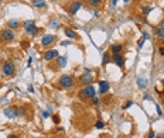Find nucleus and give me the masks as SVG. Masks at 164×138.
Returning a JSON list of instances; mask_svg holds the SVG:
<instances>
[{
	"instance_id": "1",
	"label": "nucleus",
	"mask_w": 164,
	"mask_h": 138,
	"mask_svg": "<svg viewBox=\"0 0 164 138\" xmlns=\"http://www.w3.org/2000/svg\"><path fill=\"white\" fill-rule=\"evenodd\" d=\"M96 95H98V90L95 89V86L93 85H88V86L82 87L79 90L78 97H79V100H88V99H92Z\"/></svg>"
},
{
	"instance_id": "2",
	"label": "nucleus",
	"mask_w": 164,
	"mask_h": 138,
	"mask_svg": "<svg viewBox=\"0 0 164 138\" xmlns=\"http://www.w3.org/2000/svg\"><path fill=\"white\" fill-rule=\"evenodd\" d=\"M16 73V65L11 59H6L1 64V75L3 76H13Z\"/></svg>"
},
{
	"instance_id": "3",
	"label": "nucleus",
	"mask_w": 164,
	"mask_h": 138,
	"mask_svg": "<svg viewBox=\"0 0 164 138\" xmlns=\"http://www.w3.org/2000/svg\"><path fill=\"white\" fill-rule=\"evenodd\" d=\"M58 83L62 89H71L74 86V78L71 75H61L58 79Z\"/></svg>"
},
{
	"instance_id": "4",
	"label": "nucleus",
	"mask_w": 164,
	"mask_h": 138,
	"mask_svg": "<svg viewBox=\"0 0 164 138\" xmlns=\"http://www.w3.org/2000/svg\"><path fill=\"white\" fill-rule=\"evenodd\" d=\"M0 38H1V41H4V42H10V41H13V39L16 38V33H14V30H11V28H4V30H1V33H0Z\"/></svg>"
},
{
	"instance_id": "5",
	"label": "nucleus",
	"mask_w": 164,
	"mask_h": 138,
	"mask_svg": "<svg viewBox=\"0 0 164 138\" xmlns=\"http://www.w3.org/2000/svg\"><path fill=\"white\" fill-rule=\"evenodd\" d=\"M79 83L81 85H85V86H88V85H92V82L95 80V78H93V73H91L89 72V69H86L85 70V73L79 76Z\"/></svg>"
},
{
	"instance_id": "6",
	"label": "nucleus",
	"mask_w": 164,
	"mask_h": 138,
	"mask_svg": "<svg viewBox=\"0 0 164 138\" xmlns=\"http://www.w3.org/2000/svg\"><path fill=\"white\" fill-rule=\"evenodd\" d=\"M81 9H82V0H74L68 6V14L69 16H75Z\"/></svg>"
},
{
	"instance_id": "7",
	"label": "nucleus",
	"mask_w": 164,
	"mask_h": 138,
	"mask_svg": "<svg viewBox=\"0 0 164 138\" xmlns=\"http://www.w3.org/2000/svg\"><path fill=\"white\" fill-rule=\"evenodd\" d=\"M54 42H55V35L54 34H45V35H42V38H41V45L44 48L51 47Z\"/></svg>"
},
{
	"instance_id": "8",
	"label": "nucleus",
	"mask_w": 164,
	"mask_h": 138,
	"mask_svg": "<svg viewBox=\"0 0 164 138\" xmlns=\"http://www.w3.org/2000/svg\"><path fill=\"white\" fill-rule=\"evenodd\" d=\"M60 57V54H58V51L57 49H48V51H45L44 52V55H42V58L45 59V61H54V59H57Z\"/></svg>"
},
{
	"instance_id": "9",
	"label": "nucleus",
	"mask_w": 164,
	"mask_h": 138,
	"mask_svg": "<svg viewBox=\"0 0 164 138\" xmlns=\"http://www.w3.org/2000/svg\"><path fill=\"white\" fill-rule=\"evenodd\" d=\"M109 89H110V85H109V82H108V80H101V82H99L98 95L103 96V95H106V93L109 92Z\"/></svg>"
},
{
	"instance_id": "10",
	"label": "nucleus",
	"mask_w": 164,
	"mask_h": 138,
	"mask_svg": "<svg viewBox=\"0 0 164 138\" xmlns=\"http://www.w3.org/2000/svg\"><path fill=\"white\" fill-rule=\"evenodd\" d=\"M4 116L7 117V118H16L17 117V107H14V106H9V107H6L4 108Z\"/></svg>"
},
{
	"instance_id": "11",
	"label": "nucleus",
	"mask_w": 164,
	"mask_h": 138,
	"mask_svg": "<svg viewBox=\"0 0 164 138\" xmlns=\"http://www.w3.org/2000/svg\"><path fill=\"white\" fill-rule=\"evenodd\" d=\"M112 61H113L119 68H124V57H123L122 54H119V55H112Z\"/></svg>"
},
{
	"instance_id": "12",
	"label": "nucleus",
	"mask_w": 164,
	"mask_h": 138,
	"mask_svg": "<svg viewBox=\"0 0 164 138\" xmlns=\"http://www.w3.org/2000/svg\"><path fill=\"white\" fill-rule=\"evenodd\" d=\"M122 49H123L122 44H112V45H110V54H112V55H119V54H122Z\"/></svg>"
},
{
	"instance_id": "13",
	"label": "nucleus",
	"mask_w": 164,
	"mask_h": 138,
	"mask_svg": "<svg viewBox=\"0 0 164 138\" xmlns=\"http://www.w3.org/2000/svg\"><path fill=\"white\" fill-rule=\"evenodd\" d=\"M64 33H65V35H67L69 39H78V38H79L78 33H77V31H74V30H71V28H65V30H64Z\"/></svg>"
},
{
	"instance_id": "14",
	"label": "nucleus",
	"mask_w": 164,
	"mask_h": 138,
	"mask_svg": "<svg viewBox=\"0 0 164 138\" xmlns=\"http://www.w3.org/2000/svg\"><path fill=\"white\" fill-rule=\"evenodd\" d=\"M23 27H24V30H26V33H27V31H30L31 28L36 27V21H34V20H27V21L23 23Z\"/></svg>"
},
{
	"instance_id": "15",
	"label": "nucleus",
	"mask_w": 164,
	"mask_h": 138,
	"mask_svg": "<svg viewBox=\"0 0 164 138\" xmlns=\"http://www.w3.org/2000/svg\"><path fill=\"white\" fill-rule=\"evenodd\" d=\"M19 26H20L19 20H9V21H7V28L16 30V28H19Z\"/></svg>"
},
{
	"instance_id": "16",
	"label": "nucleus",
	"mask_w": 164,
	"mask_h": 138,
	"mask_svg": "<svg viewBox=\"0 0 164 138\" xmlns=\"http://www.w3.org/2000/svg\"><path fill=\"white\" fill-rule=\"evenodd\" d=\"M33 4L37 9H45L47 7V1L45 0H33Z\"/></svg>"
},
{
	"instance_id": "17",
	"label": "nucleus",
	"mask_w": 164,
	"mask_h": 138,
	"mask_svg": "<svg viewBox=\"0 0 164 138\" xmlns=\"http://www.w3.org/2000/svg\"><path fill=\"white\" fill-rule=\"evenodd\" d=\"M57 65H58V68H65L67 66V58L65 57H58L57 58Z\"/></svg>"
},
{
	"instance_id": "18",
	"label": "nucleus",
	"mask_w": 164,
	"mask_h": 138,
	"mask_svg": "<svg viewBox=\"0 0 164 138\" xmlns=\"http://www.w3.org/2000/svg\"><path fill=\"white\" fill-rule=\"evenodd\" d=\"M40 33H41V28H38L37 26H36L34 28H31L30 31H27V34L30 35V37H37V35L40 34Z\"/></svg>"
},
{
	"instance_id": "19",
	"label": "nucleus",
	"mask_w": 164,
	"mask_h": 138,
	"mask_svg": "<svg viewBox=\"0 0 164 138\" xmlns=\"http://www.w3.org/2000/svg\"><path fill=\"white\" fill-rule=\"evenodd\" d=\"M137 86H139L140 89H144V87L147 86V80H146L144 78H139V79H137Z\"/></svg>"
},
{
	"instance_id": "20",
	"label": "nucleus",
	"mask_w": 164,
	"mask_h": 138,
	"mask_svg": "<svg viewBox=\"0 0 164 138\" xmlns=\"http://www.w3.org/2000/svg\"><path fill=\"white\" fill-rule=\"evenodd\" d=\"M109 62H110V55L108 52H105L103 54V59H102V65H108Z\"/></svg>"
},
{
	"instance_id": "21",
	"label": "nucleus",
	"mask_w": 164,
	"mask_h": 138,
	"mask_svg": "<svg viewBox=\"0 0 164 138\" xmlns=\"http://www.w3.org/2000/svg\"><path fill=\"white\" fill-rule=\"evenodd\" d=\"M156 35L157 37H160V38H164V27H159V28H156Z\"/></svg>"
},
{
	"instance_id": "22",
	"label": "nucleus",
	"mask_w": 164,
	"mask_h": 138,
	"mask_svg": "<svg viewBox=\"0 0 164 138\" xmlns=\"http://www.w3.org/2000/svg\"><path fill=\"white\" fill-rule=\"evenodd\" d=\"M142 11H143L144 16H147V14H150V11H153V7H151V6H144V7L142 9Z\"/></svg>"
},
{
	"instance_id": "23",
	"label": "nucleus",
	"mask_w": 164,
	"mask_h": 138,
	"mask_svg": "<svg viewBox=\"0 0 164 138\" xmlns=\"http://www.w3.org/2000/svg\"><path fill=\"white\" fill-rule=\"evenodd\" d=\"M60 26H61V23L58 20H51L50 21V27H52V28H60Z\"/></svg>"
},
{
	"instance_id": "24",
	"label": "nucleus",
	"mask_w": 164,
	"mask_h": 138,
	"mask_svg": "<svg viewBox=\"0 0 164 138\" xmlns=\"http://www.w3.org/2000/svg\"><path fill=\"white\" fill-rule=\"evenodd\" d=\"M88 3H89L92 7H98V6H101L102 0H88Z\"/></svg>"
},
{
	"instance_id": "25",
	"label": "nucleus",
	"mask_w": 164,
	"mask_h": 138,
	"mask_svg": "<svg viewBox=\"0 0 164 138\" xmlns=\"http://www.w3.org/2000/svg\"><path fill=\"white\" fill-rule=\"evenodd\" d=\"M95 127H96L98 130H102V128L105 127V123H103V121H101V120H98V121L95 123Z\"/></svg>"
},
{
	"instance_id": "26",
	"label": "nucleus",
	"mask_w": 164,
	"mask_h": 138,
	"mask_svg": "<svg viewBox=\"0 0 164 138\" xmlns=\"http://www.w3.org/2000/svg\"><path fill=\"white\" fill-rule=\"evenodd\" d=\"M17 116H26V108L24 107H19L17 108Z\"/></svg>"
},
{
	"instance_id": "27",
	"label": "nucleus",
	"mask_w": 164,
	"mask_h": 138,
	"mask_svg": "<svg viewBox=\"0 0 164 138\" xmlns=\"http://www.w3.org/2000/svg\"><path fill=\"white\" fill-rule=\"evenodd\" d=\"M91 102H92L93 106H98V104L101 103V100H99V97H98V96H93V97L91 99Z\"/></svg>"
},
{
	"instance_id": "28",
	"label": "nucleus",
	"mask_w": 164,
	"mask_h": 138,
	"mask_svg": "<svg viewBox=\"0 0 164 138\" xmlns=\"http://www.w3.org/2000/svg\"><path fill=\"white\" fill-rule=\"evenodd\" d=\"M132 104H133V102H132V100L126 102V104H123V110H127V108H129V107H130Z\"/></svg>"
},
{
	"instance_id": "29",
	"label": "nucleus",
	"mask_w": 164,
	"mask_h": 138,
	"mask_svg": "<svg viewBox=\"0 0 164 138\" xmlns=\"http://www.w3.org/2000/svg\"><path fill=\"white\" fill-rule=\"evenodd\" d=\"M154 137H156L154 131H153V130H150V131H149V134H147V138H154Z\"/></svg>"
},
{
	"instance_id": "30",
	"label": "nucleus",
	"mask_w": 164,
	"mask_h": 138,
	"mask_svg": "<svg viewBox=\"0 0 164 138\" xmlns=\"http://www.w3.org/2000/svg\"><path fill=\"white\" fill-rule=\"evenodd\" d=\"M52 120H54V123H55V124H58V123H60V117H58V116H52Z\"/></svg>"
},
{
	"instance_id": "31",
	"label": "nucleus",
	"mask_w": 164,
	"mask_h": 138,
	"mask_svg": "<svg viewBox=\"0 0 164 138\" xmlns=\"http://www.w3.org/2000/svg\"><path fill=\"white\" fill-rule=\"evenodd\" d=\"M156 110H157V114H159V116H161V114H163V113H161V108H160V106H159V104L156 106Z\"/></svg>"
},
{
	"instance_id": "32",
	"label": "nucleus",
	"mask_w": 164,
	"mask_h": 138,
	"mask_svg": "<svg viewBox=\"0 0 164 138\" xmlns=\"http://www.w3.org/2000/svg\"><path fill=\"white\" fill-rule=\"evenodd\" d=\"M50 116H51V114H50L48 111H44V113H42V117H44V118H47V117H50Z\"/></svg>"
},
{
	"instance_id": "33",
	"label": "nucleus",
	"mask_w": 164,
	"mask_h": 138,
	"mask_svg": "<svg viewBox=\"0 0 164 138\" xmlns=\"http://www.w3.org/2000/svg\"><path fill=\"white\" fill-rule=\"evenodd\" d=\"M159 54H160V55H164V47H160V48H159Z\"/></svg>"
},
{
	"instance_id": "34",
	"label": "nucleus",
	"mask_w": 164,
	"mask_h": 138,
	"mask_svg": "<svg viewBox=\"0 0 164 138\" xmlns=\"http://www.w3.org/2000/svg\"><path fill=\"white\" fill-rule=\"evenodd\" d=\"M71 44V41H64V42H61V45H69Z\"/></svg>"
},
{
	"instance_id": "35",
	"label": "nucleus",
	"mask_w": 164,
	"mask_h": 138,
	"mask_svg": "<svg viewBox=\"0 0 164 138\" xmlns=\"http://www.w3.org/2000/svg\"><path fill=\"white\" fill-rule=\"evenodd\" d=\"M7 138H19V135H16V134H10Z\"/></svg>"
},
{
	"instance_id": "36",
	"label": "nucleus",
	"mask_w": 164,
	"mask_h": 138,
	"mask_svg": "<svg viewBox=\"0 0 164 138\" xmlns=\"http://www.w3.org/2000/svg\"><path fill=\"white\" fill-rule=\"evenodd\" d=\"M28 92H31V93H33V92H34V87H33V86H31V85H30V86H28Z\"/></svg>"
},
{
	"instance_id": "37",
	"label": "nucleus",
	"mask_w": 164,
	"mask_h": 138,
	"mask_svg": "<svg viewBox=\"0 0 164 138\" xmlns=\"http://www.w3.org/2000/svg\"><path fill=\"white\" fill-rule=\"evenodd\" d=\"M154 138H164V134H157Z\"/></svg>"
},
{
	"instance_id": "38",
	"label": "nucleus",
	"mask_w": 164,
	"mask_h": 138,
	"mask_svg": "<svg viewBox=\"0 0 164 138\" xmlns=\"http://www.w3.org/2000/svg\"><path fill=\"white\" fill-rule=\"evenodd\" d=\"M110 1H112V3H110L112 6H116V1H118V0H110Z\"/></svg>"
},
{
	"instance_id": "39",
	"label": "nucleus",
	"mask_w": 164,
	"mask_h": 138,
	"mask_svg": "<svg viewBox=\"0 0 164 138\" xmlns=\"http://www.w3.org/2000/svg\"><path fill=\"white\" fill-rule=\"evenodd\" d=\"M123 1H124V3H129V1H130V0H123Z\"/></svg>"
},
{
	"instance_id": "40",
	"label": "nucleus",
	"mask_w": 164,
	"mask_h": 138,
	"mask_svg": "<svg viewBox=\"0 0 164 138\" xmlns=\"http://www.w3.org/2000/svg\"><path fill=\"white\" fill-rule=\"evenodd\" d=\"M161 85H163V86H164V79H161Z\"/></svg>"
},
{
	"instance_id": "41",
	"label": "nucleus",
	"mask_w": 164,
	"mask_h": 138,
	"mask_svg": "<svg viewBox=\"0 0 164 138\" xmlns=\"http://www.w3.org/2000/svg\"><path fill=\"white\" fill-rule=\"evenodd\" d=\"M0 1H1V0H0Z\"/></svg>"
}]
</instances>
